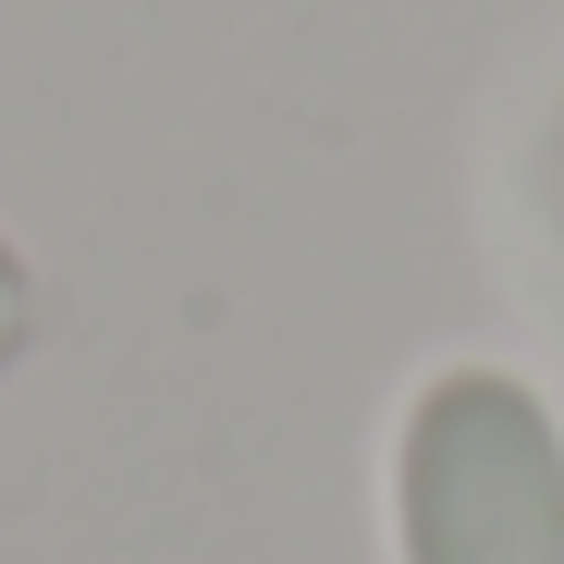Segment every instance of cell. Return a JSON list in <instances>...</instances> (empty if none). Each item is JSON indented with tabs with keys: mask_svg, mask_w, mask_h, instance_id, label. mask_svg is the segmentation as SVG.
Here are the masks:
<instances>
[{
	"mask_svg": "<svg viewBox=\"0 0 564 564\" xmlns=\"http://www.w3.org/2000/svg\"><path fill=\"white\" fill-rule=\"evenodd\" d=\"M405 564H564V442L528 381L442 368L393 466Z\"/></svg>",
	"mask_w": 564,
	"mask_h": 564,
	"instance_id": "obj_1",
	"label": "cell"
},
{
	"mask_svg": "<svg viewBox=\"0 0 564 564\" xmlns=\"http://www.w3.org/2000/svg\"><path fill=\"white\" fill-rule=\"evenodd\" d=\"M25 344V270H13V246H0V356Z\"/></svg>",
	"mask_w": 564,
	"mask_h": 564,
	"instance_id": "obj_2",
	"label": "cell"
}]
</instances>
